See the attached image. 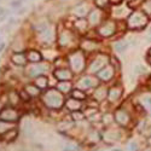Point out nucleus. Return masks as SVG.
<instances>
[{"mask_svg":"<svg viewBox=\"0 0 151 151\" xmlns=\"http://www.w3.org/2000/svg\"><path fill=\"white\" fill-rule=\"evenodd\" d=\"M42 102L48 109L59 110L64 105V97L57 88H50L42 96Z\"/></svg>","mask_w":151,"mask_h":151,"instance_id":"obj_1","label":"nucleus"},{"mask_svg":"<svg viewBox=\"0 0 151 151\" xmlns=\"http://www.w3.org/2000/svg\"><path fill=\"white\" fill-rule=\"evenodd\" d=\"M68 63H69V65L74 73H80L85 69L86 59H85V56L81 51H75L69 56Z\"/></svg>","mask_w":151,"mask_h":151,"instance_id":"obj_2","label":"nucleus"},{"mask_svg":"<svg viewBox=\"0 0 151 151\" xmlns=\"http://www.w3.org/2000/svg\"><path fill=\"white\" fill-rule=\"evenodd\" d=\"M147 23V17L140 11H135L128 17V27L129 28H142Z\"/></svg>","mask_w":151,"mask_h":151,"instance_id":"obj_3","label":"nucleus"},{"mask_svg":"<svg viewBox=\"0 0 151 151\" xmlns=\"http://www.w3.org/2000/svg\"><path fill=\"white\" fill-rule=\"evenodd\" d=\"M19 119V114L15 108H4L0 112V120L6 121V122H11L14 123L16 121H18Z\"/></svg>","mask_w":151,"mask_h":151,"instance_id":"obj_4","label":"nucleus"},{"mask_svg":"<svg viewBox=\"0 0 151 151\" xmlns=\"http://www.w3.org/2000/svg\"><path fill=\"white\" fill-rule=\"evenodd\" d=\"M108 65V56L100 55L98 56L90 65V73H99L104 67Z\"/></svg>","mask_w":151,"mask_h":151,"instance_id":"obj_5","label":"nucleus"},{"mask_svg":"<svg viewBox=\"0 0 151 151\" xmlns=\"http://www.w3.org/2000/svg\"><path fill=\"white\" fill-rule=\"evenodd\" d=\"M48 70V67L46 64H34L27 68V75L29 78H37L41 76L42 74H45Z\"/></svg>","mask_w":151,"mask_h":151,"instance_id":"obj_6","label":"nucleus"},{"mask_svg":"<svg viewBox=\"0 0 151 151\" xmlns=\"http://www.w3.org/2000/svg\"><path fill=\"white\" fill-rule=\"evenodd\" d=\"M98 85V80L92 76H83L78 81V88L79 90H88Z\"/></svg>","mask_w":151,"mask_h":151,"instance_id":"obj_7","label":"nucleus"},{"mask_svg":"<svg viewBox=\"0 0 151 151\" xmlns=\"http://www.w3.org/2000/svg\"><path fill=\"white\" fill-rule=\"evenodd\" d=\"M74 35L71 34V32L69 30H64L59 34V37H58V44L60 47H67V46H70L73 42H74Z\"/></svg>","mask_w":151,"mask_h":151,"instance_id":"obj_8","label":"nucleus"},{"mask_svg":"<svg viewBox=\"0 0 151 151\" xmlns=\"http://www.w3.org/2000/svg\"><path fill=\"white\" fill-rule=\"evenodd\" d=\"M115 30H116V24L111 21H106L103 26L98 29V33L102 36H110L115 33Z\"/></svg>","mask_w":151,"mask_h":151,"instance_id":"obj_9","label":"nucleus"},{"mask_svg":"<svg viewBox=\"0 0 151 151\" xmlns=\"http://www.w3.org/2000/svg\"><path fill=\"white\" fill-rule=\"evenodd\" d=\"M55 76L59 81H69L70 79H73V71L68 68H58L57 70H55Z\"/></svg>","mask_w":151,"mask_h":151,"instance_id":"obj_10","label":"nucleus"},{"mask_svg":"<svg viewBox=\"0 0 151 151\" xmlns=\"http://www.w3.org/2000/svg\"><path fill=\"white\" fill-rule=\"evenodd\" d=\"M112 76H114V68H112L111 65H109V64L106 67H104L98 73V78L102 81H109V80L112 79Z\"/></svg>","mask_w":151,"mask_h":151,"instance_id":"obj_11","label":"nucleus"},{"mask_svg":"<svg viewBox=\"0 0 151 151\" xmlns=\"http://www.w3.org/2000/svg\"><path fill=\"white\" fill-rule=\"evenodd\" d=\"M114 120H115L119 124L126 126V124H128V122H129V115H128L124 110H117V111L115 112Z\"/></svg>","mask_w":151,"mask_h":151,"instance_id":"obj_12","label":"nucleus"},{"mask_svg":"<svg viewBox=\"0 0 151 151\" xmlns=\"http://www.w3.org/2000/svg\"><path fill=\"white\" fill-rule=\"evenodd\" d=\"M11 60H12V63H14V64L19 65V67H23V65H26L28 58H27L26 55H23L22 52H16V53L12 55Z\"/></svg>","mask_w":151,"mask_h":151,"instance_id":"obj_13","label":"nucleus"},{"mask_svg":"<svg viewBox=\"0 0 151 151\" xmlns=\"http://www.w3.org/2000/svg\"><path fill=\"white\" fill-rule=\"evenodd\" d=\"M88 10H90L88 5L85 4V3H81L74 9V15L78 16L79 18H83L85 16H87V14H88Z\"/></svg>","mask_w":151,"mask_h":151,"instance_id":"obj_14","label":"nucleus"},{"mask_svg":"<svg viewBox=\"0 0 151 151\" xmlns=\"http://www.w3.org/2000/svg\"><path fill=\"white\" fill-rule=\"evenodd\" d=\"M65 106H67V109L70 110V111H79L82 105H81L80 100L74 99V98H70V99H68L67 102H65Z\"/></svg>","mask_w":151,"mask_h":151,"instance_id":"obj_15","label":"nucleus"},{"mask_svg":"<svg viewBox=\"0 0 151 151\" xmlns=\"http://www.w3.org/2000/svg\"><path fill=\"white\" fill-rule=\"evenodd\" d=\"M100 18H102V12H100L99 9L93 10L90 12V16H88V23H91L92 26H96L100 22Z\"/></svg>","mask_w":151,"mask_h":151,"instance_id":"obj_16","label":"nucleus"},{"mask_svg":"<svg viewBox=\"0 0 151 151\" xmlns=\"http://www.w3.org/2000/svg\"><path fill=\"white\" fill-rule=\"evenodd\" d=\"M119 138H120V134L115 129H108L104 133V140L108 142V143H114L119 139Z\"/></svg>","mask_w":151,"mask_h":151,"instance_id":"obj_17","label":"nucleus"},{"mask_svg":"<svg viewBox=\"0 0 151 151\" xmlns=\"http://www.w3.org/2000/svg\"><path fill=\"white\" fill-rule=\"evenodd\" d=\"M24 91H26V93L29 96V97H39L40 96V92L41 90L37 86L35 85H27L26 87H24Z\"/></svg>","mask_w":151,"mask_h":151,"instance_id":"obj_18","label":"nucleus"},{"mask_svg":"<svg viewBox=\"0 0 151 151\" xmlns=\"http://www.w3.org/2000/svg\"><path fill=\"white\" fill-rule=\"evenodd\" d=\"M121 93H122L121 88H119V87H114V88L109 90V92H108V98H109L110 102H116V100L121 97Z\"/></svg>","mask_w":151,"mask_h":151,"instance_id":"obj_19","label":"nucleus"},{"mask_svg":"<svg viewBox=\"0 0 151 151\" xmlns=\"http://www.w3.org/2000/svg\"><path fill=\"white\" fill-rule=\"evenodd\" d=\"M27 58H28L30 62H33V63H39V62H41V59H42V55H41L39 51L30 50V51L28 52V55H27Z\"/></svg>","mask_w":151,"mask_h":151,"instance_id":"obj_20","label":"nucleus"},{"mask_svg":"<svg viewBox=\"0 0 151 151\" xmlns=\"http://www.w3.org/2000/svg\"><path fill=\"white\" fill-rule=\"evenodd\" d=\"M17 135H18V131L16 128H11L10 131H7L3 134V139L6 142H14L17 138Z\"/></svg>","mask_w":151,"mask_h":151,"instance_id":"obj_21","label":"nucleus"},{"mask_svg":"<svg viewBox=\"0 0 151 151\" xmlns=\"http://www.w3.org/2000/svg\"><path fill=\"white\" fill-rule=\"evenodd\" d=\"M57 90L60 93H68L71 91V83L69 81H60L57 85Z\"/></svg>","mask_w":151,"mask_h":151,"instance_id":"obj_22","label":"nucleus"},{"mask_svg":"<svg viewBox=\"0 0 151 151\" xmlns=\"http://www.w3.org/2000/svg\"><path fill=\"white\" fill-rule=\"evenodd\" d=\"M35 86H37L40 90L47 88V86H48V79H47V76H44V75H41V76H37L36 80H35Z\"/></svg>","mask_w":151,"mask_h":151,"instance_id":"obj_23","label":"nucleus"},{"mask_svg":"<svg viewBox=\"0 0 151 151\" xmlns=\"http://www.w3.org/2000/svg\"><path fill=\"white\" fill-rule=\"evenodd\" d=\"M106 97V88L103 86L97 87V90L94 92V99L96 100H103Z\"/></svg>","mask_w":151,"mask_h":151,"instance_id":"obj_24","label":"nucleus"},{"mask_svg":"<svg viewBox=\"0 0 151 151\" xmlns=\"http://www.w3.org/2000/svg\"><path fill=\"white\" fill-rule=\"evenodd\" d=\"M7 99H9L10 105L16 106V105L19 103L21 97H19V94H17L16 92H10V93H9V96H7Z\"/></svg>","mask_w":151,"mask_h":151,"instance_id":"obj_25","label":"nucleus"},{"mask_svg":"<svg viewBox=\"0 0 151 151\" xmlns=\"http://www.w3.org/2000/svg\"><path fill=\"white\" fill-rule=\"evenodd\" d=\"M81 47H82V50H85V51H93V50H96V47H97V44L90 39H87V40L82 41Z\"/></svg>","mask_w":151,"mask_h":151,"instance_id":"obj_26","label":"nucleus"},{"mask_svg":"<svg viewBox=\"0 0 151 151\" xmlns=\"http://www.w3.org/2000/svg\"><path fill=\"white\" fill-rule=\"evenodd\" d=\"M11 128H15L14 127V123H11V122H6V121H3V120H0V134H4L5 132L10 131Z\"/></svg>","mask_w":151,"mask_h":151,"instance_id":"obj_27","label":"nucleus"},{"mask_svg":"<svg viewBox=\"0 0 151 151\" xmlns=\"http://www.w3.org/2000/svg\"><path fill=\"white\" fill-rule=\"evenodd\" d=\"M87 24H88V22H87V19H85V18H78L75 21V27H76L79 30H86Z\"/></svg>","mask_w":151,"mask_h":151,"instance_id":"obj_28","label":"nucleus"},{"mask_svg":"<svg viewBox=\"0 0 151 151\" xmlns=\"http://www.w3.org/2000/svg\"><path fill=\"white\" fill-rule=\"evenodd\" d=\"M71 127H73V123H71V122H68V121H62V122H59L58 126H57L58 131H60V132L69 131Z\"/></svg>","mask_w":151,"mask_h":151,"instance_id":"obj_29","label":"nucleus"},{"mask_svg":"<svg viewBox=\"0 0 151 151\" xmlns=\"http://www.w3.org/2000/svg\"><path fill=\"white\" fill-rule=\"evenodd\" d=\"M71 98L78 99V100H82V99H86V93L83 91L79 90V88L78 90H74L71 92Z\"/></svg>","mask_w":151,"mask_h":151,"instance_id":"obj_30","label":"nucleus"},{"mask_svg":"<svg viewBox=\"0 0 151 151\" xmlns=\"http://www.w3.org/2000/svg\"><path fill=\"white\" fill-rule=\"evenodd\" d=\"M47 29H48V24H47V22H40V23H37L36 26H35V30H36L37 33H40V34L45 33Z\"/></svg>","mask_w":151,"mask_h":151,"instance_id":"obj_31","label":"nucleus"},{"mask_svg":"<svg viewBox=\"0 0 151 151\" xmlns=\"http://www.w3.org/2000/svg\"><path fill=\"white\" fill-rule=\"evenodd\" d=\"M115 50L117 52H123V51H126V48H127V46H128V44L127 42H124V41H117L115 45Z\"/></svg>","mask_w":151,"mask_h":151,"instance_id":"obj_32","label":"nucleus"},{"mask_svg":"<svg viewBox=\"0 0 151 151\" xmlns=\"http://www.w3.org/2000/svg\"><path fill=\"white\" fill-rule=\"evenodd\" d=\"M71 117H73V120H75V121H82V120L85 119V115L82 114V112H80V111H73Z\"/></svg>","mask_w":151,"mask_h":151,"instance_id":"obj_33","label":"nucleus"},{"mask_svg":"<svg viewBox=\"0 0 151 151\" xmlns=\"http://www.w3.org/2000/svg\"><path fill=\"white\" fill-rule=\"evenodd\" d=\"M143 9H144L145 15L151 16V0H147V1H145V3H144Z\"/></svg>","mask_w":151,"mask_h":151,"instance_id":"obj_34","label":"nucleus"},{"mask_svg":"<svg viewBox=\"0 0 151 151\" xmlns=\"http://www.w3.org/2000/svg\"><path fill=\"white\" fill-rule=\"evenodd\" d=\"M142 103H143L144 106H146V108L150 110V112H151V97L146 96V97L142 98Z\"/></svg>","mask_w":151,"mask_h":151,"instance_id":"obj_35","label":"nucleus"},{"mask_svg":"<svg viewBox=\"0 0 151 151\" xmlns=\"http://www.w3.org/2000/svg\"><path fill=\"white\" fill-rule=\"evenodd\" d=\"M109 1H110V0H94L96 5H97L99 9H103V7H105V6L109 4Z\"/></svg>","mask_w":151,"mask_h":151,"instance_id":"obj_36","label":"nucleus"},{"mask_svg":"<svg viewBox=\"0 0 151 151\" xmlns=\"http://www.w3.org/2000/svg\"><path fill=\"white\" fill-rule=\"evenodd\" d=\"M123 14H124V7H117V9L114 10V15H115L116 17H120V16H122Z\"/></svg>","mask_w":151,"mask_h":151,"instance_id":"obj_37","label":"nucleus"},{"mask_svg":"<svg viewBox=\"0 0 151 151\" xmlns=\"http://www.w3.org/2000/svg\"><path fill=\"white\" fill-rule=\"evenodd\" d=\"M134 71H135L137 74H142V73H145V71H146V68L143 67V65H135Z\"/></svg>","mask_w":151,"mask_h":151,"instance_id":"obj_38","label":"nucleus"},{"mask_svg":"<svg viewBox=\"0 0 151 151\" xmlns=\"http://www.w3.org/2000/svg\"><path fill=\"white\" fill-rule=\"evenodd\" d=\"M103 121H104V123L109 124V123H111L112 121H114V119H112V116H111L110 114H106V115H104V117H103Z\"/></svg>","mask_w":151,"mask_h":151,"instance_id":"obj_39","label":"nucleus"},{"mask_svg":"<svg viewBox=\"0 0 151 151\" xmlns=\"http://www.w3.org/2000/svg\"><path fill=\"white\" fill-rule=\"evenodd\" d=\"M23 3H24V0H15V1H11L10 5H11L12 7H19Z\"/></svg>","mask_w":151,"mask_h":151,"instance_id":"obj_40","label":"nucleus"},{"mask_svg":"<svg viewBox=\"0 0 151 151\" xmlns=\"http://www.w3.org/2000/svg\"><path fill=\"white\" fill-rule=\"evenodd\" d=\"M90 138H91L93 142H98V140H99V135H98L97 132H92V133L90 134Z\"/></svg>","mask_w":151,"mask_h":151,"instance_id":"obj_41","label":"nucleus"},{"mask_svg":"<svg viewBox=\"0 0 151 151\" xmlns=\"http://www.w3.org/2000/svg\"><path fill=\"white\" fill-rule=\"evenodd\" d=\"M128 150H129V151H135V150H137V144H135L134 142L129 143V144H128Z\"/></svg>","mask_w":151,"mask_h":151,"instance_id":"obj_42","label":"nucleus"},{"mask_svg":"<svg viewBox=\"0 0 151 151\" xmlns=\"http://www.w3.org/2000/svg\"><path fill=\"white\" fill-rule=\"evenodd\" d=\"M27 10H28L27 7H21V9L17 11V14H18V15H24V14L27 12Z\"/></svg>","mask_w":151,"mask_h":151,"instance_id":"obj_43","label":"nucleus"},{"mask_svg":"<svg viewBox=\"0 0 151 151\" xmlns=\"http://www.w3.org/2000/svg\"><path fill=\"white\" fill-rule=\"evenodd\" d=\"M6 15H7L6 10H5L4 7H1V6H0V17H4V16H6Z\"/></svg>","mask_w":151,"mask_h":151,"instance_id":"obj_44","label":"nucleus"},{"mask_svg":"<svg viewBox=\"0 0 151 151\" xmlns=\"http://www.w3.org/2000/svg\"><path fill=\"white\" fill-rule=\"evenodd\" d=\"M5 46H6V44L5 42H0V52H3L4 51V50H5Z\"/></svg>","mask_w":151,"mask_h":151,"instance_id":"obj_45","label":"nucleus"},{"mask_svg":"<svg viewBox=\"0 0 151 151\" xmlns=\"http://www.w3.org/2000/svg\"><path fill=\"white\" fill-rule=\"evenodd\" d=\"M14 23H16L15 17H10V19H9V24H14Z\"/></svg>","mask_w":151,"mask_h":151,"instance_id":"obj_46","label":"nucleus"},{"mask_svg":"<svg viewBox=\"0 0 151 151\" xmlns=\"http://www.w3.org/2000/svg\"><path fill=\"white\" fill-rule=\"evenodd\" d=\"M110 1H111V3H114V4H115V3H116V4H120V3H121V0H110Z\"/></svg>","mask_w":151,"mask_h":151,"instance_id":"obj_47","label":"nucleus"},{"mask_svg":"<svg viewBox=\"0 0 151 151\" xmlns=\"http://www.w3.org/2000/svg\"><path fill=\"white\" fill-rule=\"evenodd\" d=\"M4 109V104L1 103V102H0V112H1V110Z\"/></svg>","mask_w":151,"mask_h":151,"instance_id":"obj_48","label":"nucleus"},{"mask_svg":"<svg viewBox=\"0 0 151 151\" xmlns=\"http://www.w3.org/2000/svg\"><path fill=\"white\" fill-rule=\"evenodd\" d=\"M149 56H150V57H151V48H150V50H149Z\"/></svg>","mask_w":151,"mask_h":151,"instance_id":"obj_49","label":"nucleus"},{"mask_svg":"<svg viewBox=\"0 0 151 151\" xmlns=\"http://www.w3.org/2000/svg\"><path fill=\"white\" fill-rule=\"evenodd\" d=\"M149 41H151V34L149 35Z\"/></svg>","mask_w":151,"mask_h":151,"instance_id":"obj_50","label":"nucleus"},{"mask_svg":"<svg viewBox=\"0 0 151 151\" xmlns=\"http://www.w3.org/2000/svg\"><path fill=\"white\" fill-rule=\"evenodd\" d=\"M112 151H121V150H119V149H115V150H112Z\"/></svg>","mask_w":151,"mask_h":151,"instance_id":"obj_51","label":"nucleus"},{"mask_svg":"<svg viewBox=\"0 0 151 151\" xmlns=\"http://www.w3.org/2000/svg\"><path fill=\"white\" fill-rule=\"evenodd\" d=\"M145 151H151V149H146V150H145Z\"/></svg>","mask_w":151,"mask_h":151,"instance_id":"obj_52","label":"nucleus"},{"mask_svg":"<svg viewBox=\"0 0 151 151\" xmlns=\"http://www.w3.org/2000/svg\"><path fill=\"white\" fill-rule=\"evenodd\" d=\"M60 1H67V0H60Z\"/></svg>","mask_w":151,"mask_h":151,"instance_id":"obj_53","label":"nucleus"},{"mask_svg":"<svg viewBox=\"0 0 151 151\" xmlns=\"http://www.w3.org/2000/svg\"><path fill=\"white\" fill-rule=\"evenodd\" d=\"M0 42H1V37H0Z\"/></svg>","mask_w":151,"mask_h":151,"instance_id":"obj_54","label":"nucleus"}]
</instances>
